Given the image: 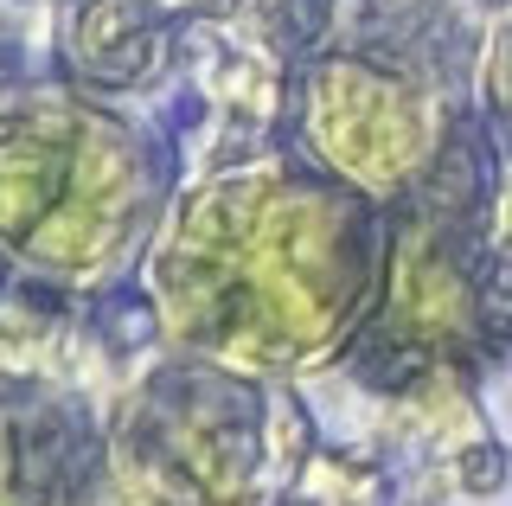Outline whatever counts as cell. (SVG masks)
<instances>
[{"instance_id": "obj_2", "label": "cell", "mask_w": 512, "mask_h": 506, "mask_svg": "<svg viewBox=\"0 0 512 506\" xmlns=\"http://www.w3.org/2000/svg\"><path fill=\"white\" fill-rule=\"evenodd\" d=\"M154 199L141 141L77 103L0 122V250L58 276L109 263Z\"/></svg>"}, {"instance_id": "obj_1", "label": "cell", "mask_w": 512, "mask_h": 506, "mask_svg": "<svg viewBox=\"0 0 512 506\" xmlns=\"http://www.w3.org/2000/svg\"><path fill=\"white\" fill-rule=\"evenodd\" d=\"M372 282L359 205L295 173L205 186L154 263L160 314L186 346L237 366L314 359L352 327Z\"/></svg>"}, {"instance_id": "obj_3", "label": "cell", "mask_w": 512, "mask_h": 506, "mask_svg": "<svg viewBox=\"0 0 512 506\" xmlns=\"http://www.w3.org/2000/svg\"><path fill=\"white\" fill-rule=\"evenodd\" d=\"M314 154L359 193H397L429 154V103L372 65H320L308 84Z\"/></svg>"}]
</instances>
